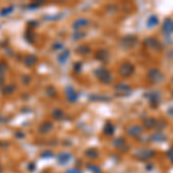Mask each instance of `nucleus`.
I'll return each mask as SVG.
<instances>
[{"label":"nucleus","mask_w":173,"mask_h":173,"mask_svg":"<svg viewBox=\"0 0 173 173\" xmlns=\"http://www.w3.org/2000/svg\"><path fill=\"white\" fill-rule=\"evenodd\" d=\"M156 155V152L150 149V148H144V149H140L138 151L135 152V157L138 160H148L152 158Z\"/></svg>","instance_id":"obj_1"},{"label":"nucleus","mask_w":173,"mask_h":173,"mask_svg":"<svg viewBox=\"0 0 173 173\" xmlns=\"http://www.w3.org/2000/svg\"><path fill=\"white\" fill-rule=\"evenodd\" d=\"M163 78H164V75L162 74L159 69L157 68L150 69L149 73H148V80L151 83H159L163 81Z\"/></svg>","instance_id":"obj_2"},{"label":"nucleus","mask_w":173,"mask_h":173,"mask_svg":"<svg viewBox=\"0 0 173 173\" xmlns=\"http://www.w3.org/2000/svg\"><path fill=\"white\" fill-rule=\"evenodd\" d=\"M96 74H97V78H99V81H102L103 83H110L112 82V75H111V73L108 72V70H106L105 68H99L96 70Z\"/></svg>","instance_id":"obj_3"},{"label":"nucleus","mask_w":173,"mask_h":173,"mask_svg":"<svg viewBox=\"0 0 173 173\" xmlns=\"http://www.w3.org/2000/svg\"><path fill=\"white\" fill-rule=\"evenodd\" d=\"M136 44H137V37L135 36H127L121 39L120 42V45L124 49H133Z\"/></svg>","instance_id":"obj_4"},{"label":"nucleus","mask_w":173,"mask_h":173,"mask_svg":"<svg viewBox=\"0 0 173 173\" xmlns=\"http://www.w3.org/2000/svg\"><path fill=\"white\" fill-rule=\"evenodd\" d=\"M134 73V66L129 64V62H125L120 66L119 68V74L124 78H127V76H130L132 74Z\"/></svg>","instance_id":"obj_5"},{"label":"nucleus","mask_w":173,"mask_h":173,"mask_svg":"<svg viewBox=\"0 0 173 173\" xmlns=\"http://www.w3.org/2000/svg\"><path fill=\"white\" fill-rule=\"evenodd\" d=\"M126 133L129 135V136L137 137V136H140L143 133V128L138 125H130L126 128Z\"/></svg>","instance_id":"obj_6"},{"label":"nucleus","mask_w":173,"mask_h":173,"mask_svg":"<svg viewBox=\"0 0 173 173\" xmlns=\"http://www.w3.org/2000/svg\"><path fill=\"white\" fill-rule=\"evenodd\" d=\"M144 44L147 45L148 48H150L152 49V50H160V48H162V45H160V43L157 40V39L155 38H152V37H149V38L144 42Z\"/></svg>","instance_id":"obj_7"},{"label":"nucleus","mask_w":173,"mask_h":173,"mask_svg":"<svg viewBox=\"0 0 173 173\" xmlns=\"http://www.w3.org/2000/svg\"><path fill=\"white\" fill-rule=\"evenodd\" d=\"M163 32L166 35H170L173 32V20L166 19L163 23Z\"/></svg>","instance_id":"obj_8"},{"label":"nucleus","mask_w":173,"mask_h":173,"mask_svg":"<svg viewBox=\"0 0 173 173\" xmlns=\"http://www.w3.org/2000/svg\"><path fill=\"white\" fill-rule=\"evenodd\" d=\"M114 89L118 91V94H128L130 90H132V88L129 86H127L125 83H119L118 86H114Z\"/></svg>","instance_id":"obj_9"},{"label":"nucleus","mask_w":173,"mask_h":173,"mask_svg":"<svg viewBox=\"0 0 173 173\" xmlns=\"http://www.w3.org/2000/svg\"><path fill=\"white\" fill-rule=\"evenodd\" d=\"M104 134L105 135H112L113 133H114V126H113V124L111 122V121H108L106 124H105V126H104Z\"/></svg>","instance_id":"obj_10"},{"label":"nucleus","mask_w":173,"mask_h":173,"mask_svg":"<svg viewBox=\"0 0 173 173\" xmlns=\"http://www.w3.org/2000/svg\"><path fill=\"white\" fill-rule=\"evenodd\" d=\"M151 141H154V142H163V141H165V138H166V136H165L162 132H157V133H155L154 135H151Z\"/></svg>","instance_id":"obj_11"},{"label":"nucleus","mask_w":173,"mask_h":173,"mask_svg":"<svg viewBox=\"0 0 173 173\" xmlns=\"http://www.w3.org/2000/svg\"><path fill=\"white\" fill-rule=\"evenodd\" d=\"M157 124H158V121L156 120V119H152V118L147 119L146 122H144V125H146V127H147L148 129H152V128H155Z\"/></svg>","instance_id":"obj_12"},{"label":"nucleus","mask_w":173,"mask_h":173,"mask_svg":"<svg viewBox=\"0 0 173 173\" xmlns=\"http://www.w3.org/2000/svg\"><path fill=\"white\" fill-rule=\"evenodd\" d=\"M157 24H158V17L155 16V15L150 16L147 20V26L149 27V28H152V27L157 26Z\"/></svg>","instance_id":"obj_13"},{"label":"nucleus","mask_w":173,"mask_h":173,"mask_svg":"<svg viewBox=\"0 0 173 173\" xmlns=\"http://www.w3.org/2000/svg\"><path fill=\"white\" fill-rule=\"evenodd\" d=\"M114 146L118 148V149H120V150H122L124 148H126V141L124 140V138H116V141H114Z\"/></svg>","instance_id":"obj_14"},{"label":"nucleus","mask_w":173,"mask_h":173,"mask_svg":"<svg viewBox=\"0 0 173 173\" xmlns=\"http://www.w3.org/2000/svg\"><path fill=\"white\" fill-rule=\"evenodd\" d=\"M86 155L88 156V157L92 158V159H96V158L98 157V151H97L96 149H89V150L86 152Z\"/></svg>","instance_id":"obj_15"},{"label":"nucleus","mask_w":173,"mask_h":173,"mask_svg":"<svg viewBox=\"0 0 173 173\" xmlns=\"http://www.w3.org/2000/svg\"><path fill=\"white\" fill-rule=\"evenodd\" d=\"M166 155H167V158H169V160L173 164V147H171L169 150H167V154H166Z\"/></svg>","instance_id":"obj_16"},{"label":"nucleus","mask_w":173,"mask_h":173,"mask_svg":"<svg viewBox=\"0 0 173 173\" xmlns=\"http://www.w3.org/2000/svg\"><path fill=\"white\" fill-rule=\"evenodd\" d=\"M81 49H78V52H81V53H88V52L90 51V49L86 48V46H80Z\"/></svg>","instance_id":"obj_17"},{"label":"nucleus","mask_w":173,"mask_h":173,"mask_svg":"<svg viewBox=\"0 0 173 173\" xmlns=\"http://www.w3.org/2000/svg\"><path fill=\"white\" fill-rule=\"evenodd\" d=\"M61 114H62V112H61V111H56V112H54V117L59 118Z\"/></svg>","instance_id":"obj_18"},{"label":"nucleus","mask_w":173,"mask_h":173,"mask_svg":"<svg viewBox=\"0 0 173 173\" xmlns=\"http://www.w3.org/2000/svg\"><path fill=\"white\" fill-rule=\"evenodd\" d=\"M172 82H173V78H172Z\"/></svg>","instance_id":"obj_19"}]
</instances>
